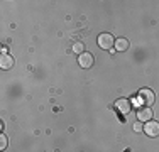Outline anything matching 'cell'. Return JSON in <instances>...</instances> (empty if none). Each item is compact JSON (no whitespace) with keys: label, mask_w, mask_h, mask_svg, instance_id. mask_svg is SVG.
<instances>
[{"label":"cell","mask_w":159,"mask_h":152,"mask_svg":"<svg viewBox=\"0 0 159 152\" xmlns=\"http://www.w3.org/2000/svg\"><path fill=\"white\" fill-rule=\"evenodd\" d=\"M144 132L147 137H159V122L156 120H149L144 125Z\"/></svg>","instance_id":"cell-3"},{"label":"cell","mask_w":159,"mask_h":152,"mask_svg":"<svg viewBox=\"0 0 159 152\" xmlns=\"http://www.w3.org/2000/svg\"><path fill=\"white\" fill-rule=\"evenodd\" d=\"M93 61H95V59H93L92 52H83V54L78 56V64L81 68H85V69H86V68H92L93 66Z\"/></svg>","instance_id":"cell-5"},{"label":"cell","mask_w":159,"mask_h":152,"mask_svg":"<svg viewBox=\"0 0 159 152\" xmlns=\"http://www.w3.org/2000/svg\"><path fill=\"white\" fill-rule=\"evenodd\" d=\"M14 66V58L10 54H2V58H0V68L2 69H10V68Z\"/></svg>","instance_id":"cell-7"},{"label":"cell","mask_w":159,"mask_h":152,"mask_svg":"<svg viewBox=\"0 0 159 152\" xmlns=\"http://www.w3.org/2000/svg\"><path fill=\"white\" fill-rule=\"evenodd\" d=\"M137 96H139V100H141L146 106H151L154 101H156V95H154V91L149 90V88H142L141 91H139Z\"/></svg>","instance_id":"cell-2"},{"label":"cell","mask_w":159,"mask_h":152,"mask_svg":"<svg viewBox=\"0 0 159 152\" xmlns=\"http://www.w3.org/2000/svg\"><path fill=\"white\" fill-rule=\"evenodd\" d=\"M7 144H9V140H7L5 134H0V150H5L7 149Z\"/></svg>","instance_id":"cell-10"},{"label":"cell","mask_w":159,"mask_h":152,"mask_svg":"<svg viewBox=\"0 0 159 152\" xmlns=\"http://www.w3.org/2000/svg\"><path fill=\"white\" fill-rule=\"evenodd\" d=\"M134 132H144V127H142V122H135L134 123Z\"/></svg>","instance_id":"cell-11"},{"label":"cell","mask_w":159,"mask_h":152,"mask_svg":"<svg viewBox=\"0 0 159 152\" xmlns=\"http://www.w3.org/2000/svg\"><path fill=\"white\" fill-rule=\"evenodd\" d=\"M113 47L117 49L119 52H124L129 49V41L125 39V37H119V39H115V46Z\"/></svg>","instance_id":"cell-8"},{"label":"cell","mask_w":159,"mask_h":152,"mask_svg":"<svg viewBox=\"0 0 159 152\" xmlns=\"http://www.w3.org/2000/svg\"><path fill=\"white\" fill-rule=\"evenodd\" d=\"M98 46H100L102 49H112L113 46H115V39H113V36L112 34H108V32H102L100 36H98Z\"/></svg>","instance_id":"cell-1"},{"label":"cell","mask_w":159,"mask_h":152,"mask_svg":"<svg viewBox=\"0 0 159 152\" xmlns=\"http://www.w3.org/2000/svg\"><path fill=\"white\" fill-rule=\"evenodd\" d=\"M152 115H154V112L149 106H142L137 112V120L139 122H149V120H152Z\"/></svg>","instance_id":"cell-6"},{"label":"cell","mask_w":159,"mask_h":152,"mask_svg":"<svg viewBox=\"0 0 159 152\" xmlns=\"http://www.w3.org/2000/svg\"><path fill=\"white\" fill-rule=\"evenodd\" d=\"M73 51L76 52L78 56H80V54H83V52H85V44H83V42H76V44H73Z\"/></svg>","instance_id":"cell-9"},{"label":"cell","mask_w":159,"mask_h":152,"mask_svg":"<svg viewBox=\"0 0 159 152\" xmlns=\"http://www.w3.org/2000/svg\"><path fill=\"white\" fill-rule=\"evenodd\" d=\"M115 108L119 113H122V115H127L129 112H130L132 105H130V100L129 98H119V100L115 101Z\"/></svg>","instance_id":"cell-4"}]
</instances>
